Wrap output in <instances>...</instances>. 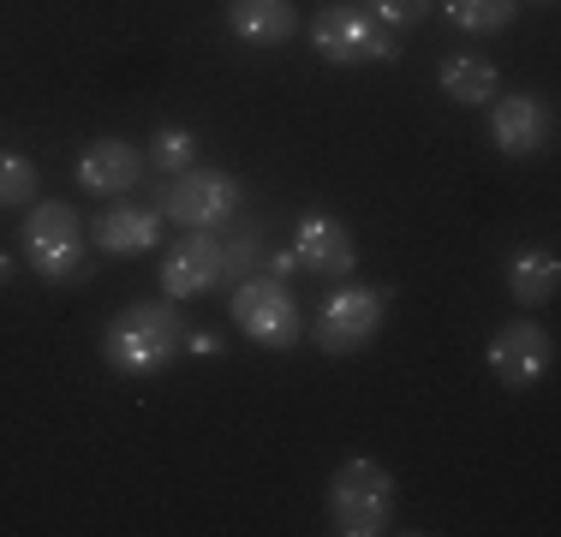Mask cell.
I'll use <instances>...</instances> for the list:
<instances>
[{"label": "cell", "instance_id": "7", "mask_svg": "<svg viewBox=\"0 0 561 537\" xmlns=\"http://www.w3.org/2000/svg\"><path fill=\"white\" fill-rule=\"evenodd\" d=\"M484 358H490V376H496L502 388L526 395V388H538L556 365V334L543 329V322H531V317H514V322H502V329L490 334Z\"/></svg>", "mask_w": 561, "mask_h": 537}, {"label": "cell", "instance_id": "11", "mask_svg": "<svg viewBox=\"0 0 561 537\" xmlns=\"http://www.w3.org/2000/svg\"><path fill=\"white\" fill-rule=\"evenodd\" d=\"M293 258H299V268H311V275H323V281H346L358 268L353 227L335 221V215H323V209H305L299 221H293Z\"/></svg>", "mask_w": 561, "mask_h": 537}, {"label": "cell", "instance_id": "1", "mask_svg": "<svg viewBox=\"0 0 561 537\" xmlns=\"http://www.w3.org/2000/svg\"><path fill=\"white\" fill-rule=\"evenodd\" d=\"M185 353L180 299H131L102 329V358L119 376H162Z\"/></svg>", "mask_w": 561, "mask_h": 537}, {"label": "cell", "instance_id": "20", "mask_svg": "<svg viewBox=\"0 0 561 537\" xmlns=\"http://www.w3.org/2000/svg\"><path fill=\"white\" fill-rule=\"evenodd\" d=\"M365 12H377L389 31H412V24L431 19V0H365Z\"/></svg>", "mask_w": 561, "mask_h": 537}, {"label": "cell", "instance_id": "23", "mask_svg": "<svg viewBox=\"0 0 561 537\" xmlns=\"http://www.w3.org/2000/svg\"><path fill=\"white\" fill-rule=\"evenodd\" d=\"M270 275H275V281L299 275V258H293V245H287V251H275V258H270Z\"/></svg>", "mask_w": 561, "mask_h": 537}, {"label": "cell", "instance_id": "8", "mask_svg": "<svg viewBox=\"0 0 561 537\" xmlns=\"http://www.w3.org/2000/svg\"><path fill=\"white\" fill-rule=\"evenodd\" d=\"M382 311H389V287H335L323 299V317H317V346L329 358L358 353L382 329Z\"/></svg>", "mask_w": 561, "mask_h": 537}, {"label": "cell", "instance_id": "21", "mask_svg": "<svg viewBox=\"0 0 561 537\" xmlns=\"http://www.w3.org/2000/svg\"><path fill=\"white\" fill-rule=\"evenodd\" d=\"M227 245V275H251L263 263V245H257V227H239V233L221 239Z\"/></svg>", "mask_w": 561, "mask_h": 537}, {"label": "cell", "instance_id": "24", "mask_svg": "<svg viewBox=\"0 0 561 537\" xmlns=\"http://www.w3.org/2000/svg\"><path fill=\"white\" fill-rule=\"evenodd\" d=\"M7 275H12V258H7V251H0V287H7Z\"/></svg>", "mask_w": 561, "mask_h": 537}, {"label": "cell", "instance_id": "9", "mask_svg": "<svg viewBox=\"0 0 561 537\" xmlns=\"http://www.w3.org/2000/svg\"><path fill=\"white\" fill-rule=\"evenodd\" d=\"M490 107V144L507 156V161H526V156H538L543 144L556 138V114H550V102L543 96H531V90H496V96L484 102Z\"/></svg>", "mask_w": 561, "mask_h": 537}, {"label": "cell", "instance_id": "22", "mask_svg": "<svg viewBox=\"0 0 561 537\" xmlns=\"http://www.w3.org/2000/svg\"><path fill=\"white\" fill-rule=\"evenodd\" d=\"M185 346H192V353H204V358H216V353H221V334H209V329H185Z\"/></svg>", "mask_w": 561, "mask_h": 537}, {"label": "cell", "instance_id": "10", "mask_svg": "<svg viewBox=\"0 0 561 537\" xmlns=\"http://www.w3.org/2000/svg\"><path fill=\"white\" fill-rule=\"evenodd\" d=\"M227 287V245L221 233H185L162 258V293L168 299H204V293Z\"/></svg>", "mask_w": 561, "mask_h": 537}, {"label": "cell", "instance_id": "4", "mask_svg": "<svg viewBox=\"0 0 561 537\" xmlns=\"http://www.w3.org/2000/svg\"><path fill=\"white\" fill-rule=\"evenodd\" d=\"M329 526L341 537H382L394 526V472L382 460H353L335 466L329 478Z\"/></svg>", "mask_w": 561, "mask_h": 537}, {"label": "cell", "instance_id": "5", "mask_svg": "<svg viewBox=\"0 0 561 537\" xmlns=\"http://www.w3.org/2000/svg\"><path fill=\"white\" fill-rule=\"evenodd\" d=\"M311 48L323 54L329 66H370V60H400L389 24L365 7H341V0H323L311 12Z\"/></svg>", "mask_w": 561, "mask_h": 537}, {"label": "cell", "instance_id": "16", "mask_svg": "<svg viewBox=\"0 0 561 537\" xmlns=\"http://www.w3.org/2000/svg\"><path fill=\"white\" fill-rule=\"evenodd\" d=\"M436 84H443V96H448V102H460V107H484V102L502 90V72L484 60V54H448V60L436 66Z\"/></svg>", "mask_w": 561, "mask_h": 537}, {"label": "cell", "instance_id": "17", "mask_svg": "<svg viewBox=\"0 0 561 537\" xmlns=\"http://www.w3.org/2000/svg\"><path fill=\"white\" fill-rule=\"evenodd\" d=\"M519 7L526 0H443L448 24H460L466 36H502L519 19Z\"/></svg>", "mask_w": 561, "mask_h": 537}, {"label": "cell", "instance_id": "25", "mask_svg": "<svg viewBox=\"0 0 561 537\" xmlns=\"http://www.w3.org/2000/svg\"><path fill=\"white\" fill-rule=\"evenodd\" d=\"M531 7H556V0H531Z\"/></svg>", "mask_w": 561, "mask_h": 537}, {"label": "cell", "instance_id": "12", "mask_svg": "<svg viewBox=\"0 0 561 537\" xmlns=\"http://www.w3.org/2000/svg\"><path fill=\"white\" fill-rule=\"evenodd\" d=\"M72 173H78V192H90V197H126L144 180V156L126 138H96L78 150Z\"/></svg>", "mask_w": 561, "mask_h": 537}, {"label": "cell", "instance_id": "18", "mask_svg": "<svg viewBox=\"0 0 561 537\" xmlns=\"http://www.w3.org/2000/svg\"><path fill=\"white\" fill-rule=\"evenodd\" d=\"M43 192V168L24 150H0V209H31Z\"/></svg>", "mask_w": 561, "mask_h": 537}, {"label": "cell", "instance_id": "13", "mask_svg": "<svg viewBox=\"0 0 561 537\" xmlns=\"http://www.w3.org/2000/svg\"><path fill=\"white\" fill-rule=\"evenodd\" d=\"M96 251L102 258H144V251H156V239H162V215L150 204H126V197H108V209L96 215Z\"/></svg>", "mask_w": 561, "mask_h": 537}, {"label": "cell", "instance_id": "15", "mask_svg": "<svg viewBox=\"0 0 561 537\" xmlns=\"http://www.w3.org/2000/svg\"><path fill=\"white\" fill-rule=\"evenodd\" d=\"M561 287V258L550 245H531V251H514V263H507V299L519 305V311H531V305H550Z\"/></svg>", "mask_w": 561, "mask_h": 537}, {"label": "cell", "instance_id": "19", "mask_svg": "<svg viewBox=\"0 0 561 537\" xmlns=\"http://www.w3.org/2000/svg\"><path fill=\"white\" fill-rule=\"evenodd\" d=\"M150 168H162V173L197 168V132L192 126H162L150 138Z\"/></svg>", "mask_w": 561, "mask_h": 537}, {"label": "cell", "instance_id": "6", "mask_svg": "<svg viewBox=\"0 0 561 537\" xmlns=\"http://www.w3.org/2000/svg\"><path fill=\"white\" fill-rule=\"evenodd\" d=\"M227 311H233L239 334H245V341H257L263 353H293V346L305 341L299 305H293L287 281H275V275H239Z\"/></svg>", "mask_w": 561, "mask_h": 537}, {"label": "cell", "instance_id": "3", "mask_svg": "<svg viewBox=\"0 0 561 537\" xmlns=\"http://www.w3.org/2000/svg\"><path fill=\"white\" fill-rule=\"evenodd\" d=\"M19 239H24V263H31L48 287H72V281H84V268H90V233H84V215H78L72 204H60V197L31 204Z\"/></svg>", "mask_w": 561, "mask_h": 537}, {"label": "cell", "instance_id": "2", "mask_svg": "<svg viewBox=\"0 0 561 537\" xmlns=\"http://www.w3.org/2000/svg\"><path fill=\"white\" fill-rule=\"evenodd\" d=\"M239 204H245V185H239L227 168L168 173V180L150 192V209L162 215V221H180L185 233H221V227L239 215Z\"/></svg>", "mask_w": 561, "mask_h": 537}, {"label": "cell", "instance_id": "14", "mask_svg": "<svg viewBox=\"0 0 561 537\" xmlns=\"http://www.w3.org/2000/svg\"><path fill=\"white\" fill-rule=\"evenodd\" d=\"M221 19H227V31H233L245 48H280L293 31H299L293 0H227Z\"/></svg>", "mask_w": 561, "mask_h": 537}]
</instances>
